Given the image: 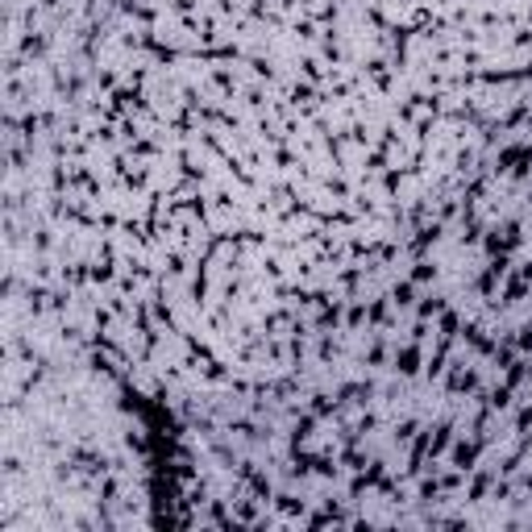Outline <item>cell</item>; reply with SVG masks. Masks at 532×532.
<instances>
[{
    "mask_svg": "<svg viewBox=\"0 0 532 532\" xmlns=\"http://www.w3.org/2000/svg\"><path fill=\"white\" fill-rule=\"evenodd\" d=\"M490 487V474H474V483H470V499H483Z\"/></svg>",
    "mask_w": 532,
    "mask_h": 532,
    "instance_id": "3",
    "label": "cell"
},
{
    "mask_svg": "<svg viewBox=\"0 0 532 532\" xmlns=\"http://www.w3.org/2000/svg\"><path fill=\"white\" fill-rule=\"evenodd\" d=\"M479 453H483V437H470V441H457V445H453V453H449V466H457V470L466 474V470H474Z\"/></svg>",
    "mask_w": 532,
    "mask_h": 532,
    "instance_id": "1",
    "label": "cell"
},
{
    "mask_svg": "<svg viewBox=\"0 0 532 532\" xmlns=\"http://www.w3.org/2000/svg\"><path fill=\"white\" fill-rule=\"evenodd\" d=\"M395 370L399 374H416V370H420V350H416V346H403L395 354Z\"/></svg>",
    "mask_w": 532,
    "mask_h": 532,
    "instance_id": "2",
    "label": "cell"
}]
</instances>
